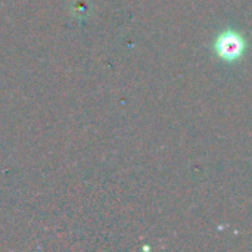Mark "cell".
<instances>
[{
    "mask_svg": "<svg viewBox=\"0 0 252 252\" xmlns=\"http://www.w3.org/2000/svg\"><path fill=\"white\" fill-rule=\"evenodd\" d=\"M216 47H217V53L223 59H226V61H235V59H238L242 55L244 41H242V38L238 34L229 31V32H224L217 40Z\"/></svg>",
    "mask_w": 252,
    "mask_h": 252,
    "instance_id": "1",
    "label": "cell"
}]
</instances>
